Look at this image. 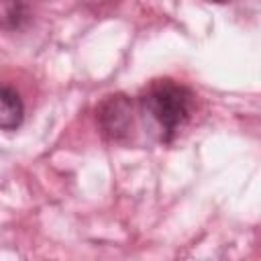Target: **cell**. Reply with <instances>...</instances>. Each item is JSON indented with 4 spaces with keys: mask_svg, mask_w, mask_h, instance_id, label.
Returning a JSON list of instances; mask_svg holds the SVG:
<instances>
[{
    "mask_svg": "<svg viewBox=\"0 0 261 261\" xmlns=\"http://www.w3.org/2000/svg\"><path fill=\"white\" fill-rule=\"evenodd\" d=\"M139 110L157 135V141L171 143L194 112V92L171 77H157L141 92Z\"/></svg>",
    "mask_w": 261,
    "mask_h": 261,
    "instance_id": "cell-1",
    "label": "cell"
},
{
    "mask_svg": "<svg viewBox=\"0 0 261 261\" xmlns=\"http://www.w3.org/2000/svg\"><path fill=\"white\" fill-rule=\"evenodd\" d=\"M100 135L110 143H128L135 126V102L126 94H110L96 106Z\"/></svg>",
    "mask_w": 261,
    "mask_h": 261,
    "instance_id": "cell-2",
    "label": "cell"
},
{
    "mask_svg": "<svg viewBox=\"0 0 261 261\" xmlns=\"http://www.w3.org/2000/svg\"><path fill=\"white\" fill-rule=\"evenodd\" d=\"M24 118V104L18 92L10 86L0 84V128L16 130Z\"/></svg>",
    "mask_w": 261,
    "mask_h": 261,
    "instance_id": "cell-3",
    "label": "cell"
},
{
    "mask_svg": "<svg viewBox=\"0 0 261 261\" xmlns=\"http://www.w3.org/2000/svg\"><path fill=\"white\" fill-rule=\"evenodd\" d=\"M29 20V6L22 2H0V27L8 31L20 29Z\"/></svg>",
    "mask_w": 261,
    "mask_h": 261,
    "instance_id": "cell-4",
    "label": "cell"
}]
</instances>
